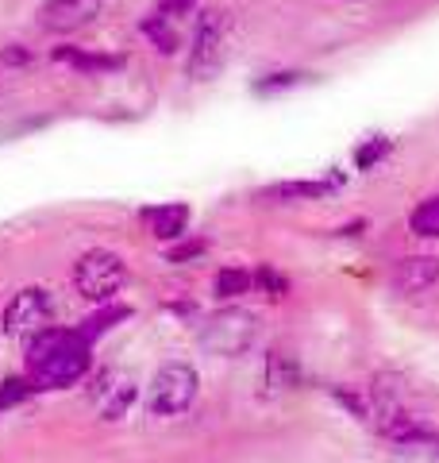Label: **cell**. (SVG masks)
<instances>
[{
	"label": "cell",
	"mask_w": 439,
	"mask_h": 463,
	"mask_svg": "<svg viewBox=\"0 0 439 463\" xmlns=\"http://www.w3.org/2000/svg\"><path fill=\"white\" fill-rule=\"evenodd\" d=\"M255 286H258V294H266L270 301H285L289 298V279L277 267H270V263H258L255 270Z\"/></svg>",
	"instance_id": "ac0fdd59"
},
{
	"label": "cell",
	"mask_w": 439,
	"mask_h": 463,
	"mask_svg": "<svg viewBox=\"0 0 439 463\" xmlns=\"http://www.w3.org/2000/svg\"><path fill=\"white\" fill-rule=\"evenodd\" d=\"M93 352L89 340L78 336V328H42L32 336V347H27V374L39 390H62L73 386L89 374Z\"/></svg>",
	"instance_id": "6da1fadb"
},
{
	"label": "cell",
	"mask_w": 439,
	"mask_h": 463,
	"mask_svg": "<svg viewBox=\"0 0 439 463\" xmlns=\"http://www.w3.org/2000/svg\"><path fill=\"white\" fill-rule=\"evenodd\" d=\"M100 16V0H47L39 8V27L54 35L78 32V27L93 24Z\"/></svg>",
	"instance_id": "ba28073f"
},
{
	"label": "cell",
	"mask_w": 439,
	"mask_h": 463,
	"mask_svg": "<svg viewBox=\"0 0 439 463\" xmlns=\"http://www.w3.org/2000/svg\"><path fill=\"white\" fill-rule=\"evenodd\" d=\"M435 282H439V259H432V255H408L393 267V286H397L401 294H424V289Z\"/></svg>",
	"instance_id": "9c48e42d"
},
{
	"label": "cell",
	"mask_w": 439,
	"mask_h": 463,
	"mask_svg": "<svg viewBox=\"0 0 439 463\" xmlns=\"http://www.w3.org/2000/svg\"><path fill=\"white\" fill-rule=\"evenodd\" d=\"M143 224L154 240H182L185 228H189V209L185 205H154V209H143Z\"/></svg>",
	"instance_id": "8fae6325"
},
{
	"label": "cell",
	"mask_w": 439,
	"mask_h": 463,
	"mask_svg": "<svg viewBox=\"0 0 439 463\" xmlns=\"http://www.w3.org/2000/svg\"><path fill=\"white\" fill-rule=\"evenodd\" d=\"M35 390H39V386L32 383V374H27V379H23V374H16V379H5V383H0V410L27 402V398L35 394Z\"/></svg>",
	"instance_id": "44dd1931"
},
{
	"label": "cell",
	"mask_w": 439,
	"mask_h": 463,
	"mask_svg": "<svg viewBox=\"0 0 439 463\" xmlns=\"http://www.w3.org/2000/svg\"><path fill=\"white\" fill-rule=\"evenodd\" d=\"M408 228L420 240H439V197H428L408 213Z\"/></svg>",
	"instance_id": "e0dca14e"
},
{
	"label": "cell",
	"mask_w": 439,
	"mask_h": 463,
	"mask_svg": "<svg viewBox=\"0 0 439 463\" xmlns=\"http://www.w3.org/2000/svg\"><path fill=\"white\" fill-rule=\"evenodd\" d=\"M54 58L58 62H70L73 70H81V74H112V70H124L120 54H93L81 47H58Z\"/></svg>",
	"instance_id": "4fadbf2b"
},
{
	"label": "cell",
	"mask_w": 439,
	"mask_h": 463,
	"mask_svg": "<svg viewBox=\"0 0 439 463\" xmlns=\"http://www.w3.org/2000/svg\"><path fill=\"white\" fill-rule=\"evenodd\" d=\"M209 251V240H185V243H173V248L166 251L170 263H189V259H197Z\"/></svg>",
	"instance_id": "cb8c5ba5"
},
{
	"label": "cell",
	"mask_w": 439,
	"mask_h": 463,
	"mask_svg": "<svg viewBox=\"0 0 439 463\" xmlns=\"http://www.w3.org/2000/svg\"><path fill=\"white\" fill-rule=\"evenodd\" d=\"M143 35L151 39L163 54H173V51H178V32H173V27L166 24L163 12H158V16H151V20H143Z\"/></svg>",
	"instance_id": "ffe728a7"
},
{
	"label": "cell",
	"mask_w": 439,
	"mask_h": 463,
	"mask_svg": "<svg viewBox=\"0 0 439 463\" xmlns=\"http://www.w3.org/2000/svg\"><path fill=\"white\" fill-rule=\"evenodd\" d=\"M197 390H201V379L193 367L166 364V367H158L151 390H146V410L154 417H178L197 402Z\"/></svg>",
	"instance_id": "277c9868"
},
{
	"label": "cell",
	"mask_w": 439,
	"mask_h": 463,
	"mask_svg": "<svg viewBox=\"0 0 439 463\" xmlns=\"http://www.w3.org/2000/svg\"><path fill=\"white\" fill-rule=\"evenodd\" d=\"M127 317H131V309H124V306H108L105 313H93V317H89V321H85V325L78 328V336L93 344V340L100 336V332H108V328H116V325H120V321H127Z\"/></svg>",
	"instance_id": "d6986e66"
},
{
	"label": "cell",
	"mask_w": 439,
	"mask_h": 463,
	"mask_svg": "<svg viewBox=\"0 0 439 463\" xmlns=\"http://www.w3.org/2000/svg\"><path fill=\"white\" fill-rule=\"evenodd\" d=\"M386 440L393 444V452H397L405 463H439V432L424 429L420 421H413V417H405V421H397Z\"/></svg>",
	"instance_id": "52a82bcc"
},
{
	"label": "cell",
	"mask_w": 439,
	"mask_h": 463,
	"mask_svg": "<svg viewBox=\"0 0 439 463\" xmlns=\"http://www.w3.org/2000/svg\"><path fill=\"white\" fill-rule=\"evenodd\" d=\"M0 62H8V66H27V62H32V54H27L23 47H5V51H0Z\"/></svg>",
	"instance_id": "484cf974"
},
{
	"label": "cell",
	"mask_w": 439,
	"mask_h": 463,
	"mask_svg": "<svg viewBox=\"0 0 439 463\" xmlns=\"http://www.w3.org/2000/svg\"><path fill=\"white\" fill-rule=\"evenodd\" d=\"M332 394H335V402H340L350 417H355V421H362V425H370V429H374L378 410H374V394H370V390L340 383V386H332Z\"/></svg>",
	"instance_id": "5bb4252c"
},
{
	"label": "cell",
	"mask_w": 439,
	"mask_h": 463,
	"mask_svg": "<svg viewBox=\"0 0 439 463\" xmlns=\"http://www.w3.org/2000/svg\"><path fill=\"white\" fill-rule=\"evenodd\" d=\"M189 8H193V0H158V12H163V16H185Z\"/></svg>",
	"instance_id": "d4e9b609"
},
{
	"label": "cell",
	"mask_w": 439,
	"mask_h": 463,
	"mask_svg": "<svg viewBox=\"0 0 439 463\" xmlns=\"http://www.w3.org/2000/svg\"><path fill=\"white\" fill-rule=\"evenodd\" d=\"M127 282V263L124 255H116L108 248H93L78 259V267H73V286H78L81 298L89 301H100V306H108V301L120 294Z\"/></svg>",
	"instance_id": "3957f363"
},
{
	"label": "cell",
	"mask_w": 439,
	"mask_h": 463,
	"mask_svg": "<svg viewBox=\"0 0 439 463\" xmlns=\"http://www.w3.org/2000/svg\"><path fill=\"white\" fill-rule=\"evenodd\" d=\"M0 321H5L8 336H16V340H27V336H35V332L51 328V321H54L51 289L27 286V289H20V294H12V301L5 306V317H0Z\"/></svg>",
	"instance_id": "8992f818"
},
{
	"label": "cell",
	"mask_w": 439,
	"mask_h": 463,
	"mask_svg": "<svg viewBox=\"0 0 439 463\" xmlns=\"http://www.w3.org/2000/svg\"><path fill=\"white\" fill-rule=\"evenodd\" d=\"M266 386L274 390V394H285V390L301 386V367L293 364L285 352H270L266 355Z\"/></svg>",
	"instance_id": "9a60e30c"
},
{
	"label": "cell",
	"mask_w": 439,
	"mask_h": 463,
	"mask_svg": "<svg viewBox=\"0 0 439 463\" xmlns=\"http://www.w3.org/2000/svg\"><path fill=\"white\" fill-rule=\"evenodd\" d=\"M340 178H324V182H277V185H266L258 197L262 201H316V197H328Z\"/></svg>",
	"instance_id": "7c38bea8"
},
{
	"label": "cell",
	"mask_w": 439,
	"mask_h": 463,
	"mask_svg": "<svg viewBox=\"0 0 439 463\" xmlns=\"http://www.w3.org/2000/svg\"><path fill=\"white\" fill-rule=\"evenodd\" d=\"M228 43H231V16L220 8H209L197 20L193 32V51H189V78L193 81H212L220 66L228 62Z\"/></svg>",
	"instance_id": "7a4b0ae2"
},
{
	"label": "cell",
	"mask_w": 439,
	"mask_h": 463,
	"mask_svg": "<svg viewBox=\"0 0 439 463\" xmlns=\"http://www.w3.org/2000/svg\"><path fill=\"white\" fill-rule=\"evenodd\" d=\"M258 340V325L247 309H220L201 328V344L212 355H247Z\"/></svg>",
	"instance_id": "5b68a950"
},
{
	"label": "cell",
	"mask_w": 439,
	"mask_h": 463,
	"mask_svg": "<svg viewBox=\"0 0 439 463\" xmlns=\"http://www.w3.org/2000/svg\"><path fill=\"white\" fill-rule=\"evenodd\" d=\"M251 286H255V274L243 270V267H224V270H216V282H212L216 298H224V301L251 294Z\"/></svg>",
	"instance_id": "2e32d148"
},
{
	"label": "cell",
	"mask_w": 439,
	"mask_h": 463,
	"mask_svg": "<svg viewBox=\"0 0 439 463\" xmlns=\"http://www.w3.org/2000/svg\"><path fill=\"white\" fill-rule=\"evenodd\" d=\"M131 402H135V383L127 379L120 371H108L105 379L97 386V405L100 413L108 417V421H120V417L131 410Z\"/></svg>",
	"instance_id": "30bf717a"
},
{
	"label": "cell",
	"mask_w": 439,
	"mask_h": 463,
	"mask_svg": "<svg viewBox=\"0 0 439 463\" xmlns=\"http://www.w3.org/2000/svg\"><path fill=\"white\" fill-rule=\"evenodd\" d=\"M393 151V139H386V136H374V139H366L362 147L355 151V163H359V170H374L382 158Z\"/></svg>",
	"instance_id": "7402d4cb"
},
{
	"label": "cell",
	"mask_w": 439,
	"mask_h": 463,
	"mask_svg": "<svg viewBox=\"0 0 439 463\" xmlns=\"http://www.w3.org/2000/svg\"><path fill=\"white\" fill-rule=\"evenodd\" d=\"M304 74H297V70H282V74H266L262 81H255V93H282V90H293V85H297Z\"/></svg>",
	"instance_id": "603a6c76"
}]
</instances>
